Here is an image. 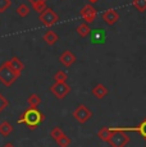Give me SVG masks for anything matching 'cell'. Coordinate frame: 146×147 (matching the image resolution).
Instances as JSON below:
<instances>
[{
	"label": "cell",
	"instance_id": "3957f363",
	"mask_svg": "<svg viewBox=\"0 0 146 147\" xmlns=\"http://www.w3.org/2000/svg\"><path fill=\"white\" fill-rule=\"evenodd\" d=\"M39 21H40L44 26L51 27V26H54L55 23L59 22V16L51 9V8L47 7L44 12H41L40 14H39Z\"/></svg>",
	"mask_w": 146,
	"mask_h": 147
},
{
	"label": "cell",
	"instance_id": "5b68a950",
	"mask_svg": "<svg viewBox=\"0 0 146 147\" xmlns=\"http://www.w3.org/2000/svg\"><path fill=\"white\" fill-rule=\"evenodd\" d=\"M73 118L81 124H85L92 118V111L86 105H78L73 111Z\"/></svg>",
	"mask_w": 146,
	"mask_h": 147
},
{
	"label": "cell",
	"instance_id": "4fadbf2b",
	"mask_svg": "<svg viewBox=\"0 0 146 147\" xmlns=\"http://www.w3.org/2000/svg\"><path fill=\"white\" fill-rule=\"evenodd\" d=\"M92 95L95 96V97L96 98H100V100H101V98H104L105 97L106 95H108V88H106L105 86H104V84H101V83H97L96 86L94 87V88H92Z\"/></svg>",
	"mask_w": 146,
	"mask_h": 147
},
{
	"label": "cell",
	"instance_id": "ba28073f",
	"mask_svg": "<svg viewBox=\"0 0 146 147\" xmlns=\"http://www.w3.org/2000/svg\"><path fill=\"white\" fill-rule=\"evenodd\" d=\"M106 41V31L103 28H95L91 30L90 33V42L94 45H101Z\"/></svg>",
	"mask_w": 146,
	"mask_h": 147
},
{
	"label": "cell",
	"instance_id": "9c48e42d",
	"mask_svg": "<svg viewBox=\"0 0 146 147\" xmlns=\"http://www.w3.org/2000/svg\"><path fill=\"white\" fill-rule=\"evenodd\" d=\"M76 60H77V58H76V55L71 50H64V51L60 54V56H59V63H62L64 67L73 65V64L76 63Z\"/></svg>",
	"mask_w": 146,
	"mask_h": 147
},
{
	"label": "cell",
	"instance_id": "83f0119b",
	"mask_svg": "<svg viewBox=\"0 0 146 147\" xmlns=\"http://www.w3.org/2000/svg\"><path fill=\"white\" fill-rule=\"evenodd\" d=\"M87 1L90 3V4H95V3H97L99 0H87Z\"/></svg>",
	"mask_w": 146,
	"mask_h": 147
},
{
	"label": "cell",
	"instance_id": "7c38bea8",
	"mask_svg": "<svg viewBox=\"0 0 146 147\" xmlns=\"http://www.w3.org/2000/svg\"><path fill=\"white\" fill-rule=\"evenodd\" d=\"M8 64H9V67L12 68L13 70H16L17 73H22L24 69L23 61H22L19 58H17V56H13L10 60H8Z\"/></svg>",
	"mask_w": 146,
	"mask_h": 147
},
{
	"label": "cell",
	"instance_id": "4316f807",
	"mask_svg": "<svg viewBox=\"0 0 146 147\" xmlns=\"http://www.w3.org/2000/svg\"><path fill=\"white\" fill-rule=\"evenodd\" d=\"M3 147H14V145H13V143H10V142H8V143H5Z\"/></svg>",
	"mask_w": 146,
	"mask_h": 147
},
{
	"label": "cell",
	"instance_id": "52a82bcc",
	"mask_svg": "<svg viewBox=\"0 0 146 147\" xmlns=\"http://www.w3.org/2000/svg\"><path fill=\"white\" fill-rule=\"evenodd\" d=\"M81 17H82V19L85 21V23H92V22L96 19V16H97V12L96 9H95V7H92L91 4H87L85 5V7L81 9Z\"/></svg>",
	"mask_w": 146,
	"mask_h": 147
},
{
	"label": "cell",
	"instance_id": "5bb4252c",
	"mask_svg": "<svg viewBox=\"0 0 146 147\" xmlns=\"http://www.w3.org/2000/svg\"><path fill=\"white\" fill-rule=\"evenodd\" d=\"M13 125L9 123V121L4 120L0 123V134L3 136V137H9L10 134L13 133Z\"/></svg>",
	"mask_w": 146,
	"mask_h": 147
},
{
	"label": "cell",
	"instance_id": "ac0fdd59",
	"mask_svg": "<svg viewBox=\"0 0 146 147\" xmlns=\"http://www.w3.org/2000/svg\"><path fill=\"white\" fill-rule=\"evenodd\" d=\"M16 13L18 14L19 17L24 18V17H27L30 14V7L27 4H19L16 9Z\"/></svg>",
	"mask_w": 146,
	"mask_h": 147
},
{
	"label": "cell",
	"instance_id": "2e32d148",
	"mask_svg": "<svg viewBox=\"0 0 146 147\" xmlns=\"http://www.w3.org/2000/svg\"><path fill=\"white\" fill-rule=\"evenodd\" d=\"M112 134H113V131L110 128H106V127H103L99 132H97V137L100 138L104 142H109L112 138Z\"/></svg>",
	"mask_w": 146,
	"mask_h": 147
},
{
	"label": "cell",
	"instance_id": "7402d4cb",
	"mask_svg": "<svg viewBox=\"0 0 146 147\" xmlns=\"http://www.w3.org/2000/svg\"><path fill=\"white\" fill-rule=\"evenodd\" d=\"M63 134H64V132H63V129H62L60 127H54V128L51 129V132H50L51 138L53 140H55V141H57L58 138H60Z\"/></svg>",
	"mask_w": 146,
	"mask_h": 147
},
{
	"label": "cell",
	"instance_id": "30bf717a",
	"mask_svg": "<svg viewBox=\"0 0 146 147\" xmlns=\"http://www.w3.org/2000/svg\"><path fill=\"white\" fill-rule=\"evenodd\" d=\"M101 17H103V21L105 22L106 24H109V26H113V24H116L117 22L119 21V13L114 9L105 10Z\"/></svg>",
	"mask_w": 146,
	"mask_h": 147
},
{
	"label": "cell",
	"instance_id": "e0dca14e",
	"mask_svg": "<svg viewBox=\"0 0 146 147\" xmlns=\"http://www.w3.org/2000/svg\"><path fill=\"white\" fill-rule=\"evenodd\" d=\"M27 102H28L30 107H37L41 104V97L37 94H31L27 97Z\"/></svg>",
	"mask_w": 146,
	"mask_h": 147
},
{
	"label": "cell",
	"instance_id": "d4e9b609",
	"mask_svg": "<svg viewBox=\"0 0 146 147\" xmlns=\"http://www.w3.org/2000/svg\"><path fill=\"white\" fill-rule=\"evenodd\" d=\"M8 105H9V102H8V100L5 98V96L0 92V114H1L3 111H4L5 109L8 107Z\"/></svg>",
	"mask_w": 146,
	"mask_h": 147
},
{
	"label": "cell",
	"instance_id": "8fae6325",
	"mask_svg": "<svg viewBox=\"0 0 146 147\" xmlns=\"http://www.w3.org/2000/svg\"><path fill=\"white\" fill-rule=\"evenodd\" d=\"M43 40L46 42L49 46H54V45L59 41V35L57 32H54V31L47 30L46 32L43 35Z\"/></svg>",
	"mask_w": 146,
	"mask_h": 147
},
{
	"label": "cell",
	"instance_id": "484cf974",
	"mask_svg": "<svg viewBox=\"0 0 146 147\" xmlns=\"http://www.w3.org/2000/svg\"><path fill=\"white\" fill-rule=\"evenodd\" d=\"M27 1H28L32 7H35V5H37V4H46V0H27Z\"/></svg>",
	"mask_w": 146,
	"mask_h": 147
},
{
	"label": "cell",
	"instance_id": "7a4b0ae2",
	"mask_svg": "<svg viewBox=\"0 0 146 147\" xmlns=\"http://www.w3.org/2000/svg\"><path fill=\"white\" fill-rule=\"evenodd\" d=\"M19 77H21V73H17L16 70H13L12 68L9 67L8 61H4V63L0 65V82H1L4 86L10 87Z\"/></svg>",
	"mask_w": 146,
	"mask_h": 147
},
{
	"label": "cell",
	"instance_id": "44dd1931",
	"mask_svg": "<svg viewBox=\"0 0 146 147\" xmlns=\"http://www.w3.org/2000/svg\"><path fill=\"white\" fill-rule=\"evenodd\" d=\"M133 7L137 12L142 13L146 10V0H133Z\"/></svg>",
	"mask_w": 146,
	"mask_h": 147
},
{
	"label": "cell",
	"instance_id": "603a6c76",
	"mask_svg": "<svg viewBox=\"0 0 146 147\" xmlns=\"http://www.w3.org/2000/svg\"><path fill=\"white\" fill-rule=\"evenodd\" d=\"M135 131H137V132H139V133L141 134L142 137H144L145 140H146V118L141 121V123L139 124V127H137V128L135 129Z\"/></svg>",
	"mask_w": 146,
	"mask_h": 147
},
{
	"label": "cell",
	"instance_id": "cb8c5ba5",
	"mask_svg": "<svg viewBox=\"0 0 146 147\" xmlns=\"http://www.w3.org/2000/svg\"><path fill=\"white\" fill-rule=\"evenodd\" d=\"M12 5V0H0V13H4Z\"/></svg>",
	"mask_w": 146,
	"mask_h": 147
},
{
	"label": "cell",
	"instance_id": "9a60e30c",
	"mask_svg": "<svg viewBox=\"0 0 146 147\" xmlns=\"http://www.w3.org/2000/svg\"><path fill=\"white\" fill-rule=\"evenodd\" d=\"M76 32H77V35L80 36V37H87L90 33H91V27H90L89 23H85V22H83V23L78 24Z\"/></svg>",
	"mask_w": 146,
	"mask_h": 147
},
{
	"label": "cell",
	"instance_id": "8992f818",
	"mask_svg": "<svg viewBox=\"0 0 146 147\" xmlns=\"http://www.w3.org/2000/svg\"><path fill=\"white\" fill-rule=\"evenodd\" d=\"M50 91H51V94L54 95L57 98L62 100V98H64L69 92H71V86H69L67 82H63V83H58V82H55L54 84H51Z\"/></svg>",
	"mask_w": 146,
	"mask_h": 147
},
{
	"label": "cell",
	"instance_id": "d6986e66",
	"mask_svg": "<svg viewBox=\"0 0 146 147\" xmlns=\"http://www.w3.org/2000/svg\"><path fill=\"white\" fill-rule=\"evenodd\" d=\"M55 142H57V145L59 147H69V145H71V142H72V140L67 134H63L60 138H58Z\"/></svg>",
	"mask_w": 146,
	"mask_h": 147
},
{
	"label": "cell",
	"instance_id": "277c9868",
	"mask_svg": "<svg viewBox=\"0 0 146 147\" xmlns=\"http://www.w3.org/2000/svg\"><path fill=\"white\" fill-rule=\"evenodd\" d=\"M130 142V136L126 133L122 129H116L113 131V134H112V138L109 141L112 147H124L126 145H128Z\"/></svg>",
	"mask_w": 146,
	"mask_h": 147
},
{
	"label": "cell",
	"instance_id": "ffe728a7",
	"mask_svg": "<svg viewBox=\"0 0 146 147\" xmlns=\"http://www.w3.org/2000/svg\"><path fill=\"white\" fill-rule=\"evenodd\" d=\"M68 80V74H67L64 70H58L54 74V81L58 82V83H63V82H67Z\"/></svg>",
	"mask_w": 146,
	"mask_h": 147
},
{
	"label": "cell",
	"instance_id": "6da1fadb",
	"mask_svg": "<svg viewBox=\"0 0 146 147\" xmlns=\"http://www.w3.org/2000/svg\"><path fill=\"white\" fill-rule=\"evenodd\" d=\"M45 115L43 111L37 109V107H28L21 114V117L18 118V124H24L27 125L31 131H35L39 125L44 121Z\"/></svg>",
	"mask_w": 146,
	"mask_h": 147
}]
</instances>
